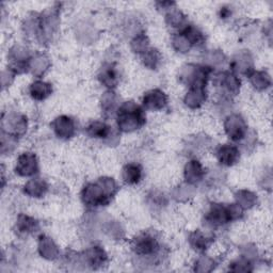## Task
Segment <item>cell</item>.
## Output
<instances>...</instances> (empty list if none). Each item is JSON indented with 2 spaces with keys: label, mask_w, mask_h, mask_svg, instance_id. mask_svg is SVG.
<instances>
[{
  "label": "cell",
  "mask_w": 273,
  "mask_h": 273,
  "mask_svg": "<svg viewBox=\"0 0 273 273\" xmlns=\"http://www.w3.org/2000/svg\"><path fill=\"white\" fill-rule=\"evenodd\" d=\"M119 126L125 132H132L139 129L145 123V116L143 110L133 101L124 103L119 110Z\"/></svg>",
  "instance_id": "6da1fadb"
},
{
  "label": "cell",
  "mask_w": 273,
  "mask_h": 273,
  "mask_svg": "<svg viewBox=\"0 0 273 273\" xmlns=\"http://www.w3.org/2000/svg\"><path fill=\"white\" fill-rule=\"evenodd\" d=\"M132 249L140 257H151L159 253L160 243L152 234H141L133 240Z\"/></svg>",
  "instance_id": "7a4b0ae2"
},
{
  "label": "cell",
  "mask_w": 273,
  "mask_h": 273,
  "mask_svg": "<svg viewBox=\"0 0 273 273\" xmlns=\"http://www.w3.org/2000/svg\"><path fill=\"white\" fill-rule=\"evenodd\" d=\"M155 102V109H162L165 105H166V101L167 98L165 96V94L159 90H154L151 91V92L146 93V95L144 96V99H143V102H144V105L148 108H151L152 105Z\"/></svg>",
  "instance_id": "3957f363"
},
{
  "label": "cell",
  "mask_w": 273,
  "mask_h": 273,
  "mask_svg": "<svg viewBox=\"0 0 273 273\" xmlns=\"http://www.w3.org/2000/svg\"><path fill=\"white\" fill-rule=\"evenodd\" d=\"M239 153L236 148L224 145L222 148H220L218 151V157L221 163L226 164V165H232L235 163L238 159Z\"/></svg>",
  "instance_id": "277c9868"
},
{
  "label": "cell",
  "mask_w": 273,
  "mask_h": 273,
  "mask_svg": "<svg viewBox=\"0 0 273 273\" xmlns=\"http://www.w3.org/2000/svg\"><path fill=\"white\" fill-rule=\"evenodd\" d=\"M87 133L91 138L106 139L110 135V127L101 122H93L87 127Z\"/></svg>",
  "instance_id": "5b68a950"
},
{
  "label": "cell",
  "mask_w": 273,
  "mask_h": 273,
  "mask_svg": "<svg viewBox=\"0 0 273 273\" xmlns=\"http://www.w3.org/2000/svg\"><path fill=\"white\" fill-rule=\"evenodd\" d=\"M124 180L126 184L134 185L138 184L142 177V170L138 164H128L125 166L123 172Z\"/></svg>",
  "instance_id": "8992f818"
},
{
  "label": "cell",
  "mask_w": 273,
  "mask_h": 273,
  "mask_svg": "<svg viewBox=\"0 0 273 273\" xmlns=\"http://www.w3.org/2000/svg\"><path fill=\"white\" fill-rule=\"evenodd\" d=\"M30 93L35 99H44L50 94V87L47 83L37 81L31 86Z\"/></svg>",
  "instance_id": "52a82bcc"
},
{
  "label": "cell",
  "mask_w": 273,
  "mask_h": 273,
  "mask_svg": "<svg viewBox=\"0 0 273 273\" xmlns=\"http://www.w3.org/2000/svg\"><path fill=\"white\" fill-rule=\"evenodd\" d=\"M99 78L101 79V82L109 88L115 87L116 81H118V79H116V72L114 71L113 66H108L107 68L103 69Z\"/></svg>",
  "instance_id": "ba28073f"
}]
</instances>
